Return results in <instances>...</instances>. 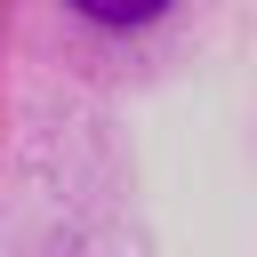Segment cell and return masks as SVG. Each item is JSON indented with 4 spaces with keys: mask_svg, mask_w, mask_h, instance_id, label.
<instances>
[{
    "mask_svg": "<svg viewBox=\"0 0 257 257\" xmlns=\"http://www.w3.org/2000/svg\"><path fill=\"white\" fill-rule=\"evenodd\" d=\"M80 16H96V24H153L169 0H72Z\"/></svg>",
    "mask_w": 257,
    "mask_h": 257,
    "instance_id": "cell-1",
    "label": "cell"
}]
</instances>
